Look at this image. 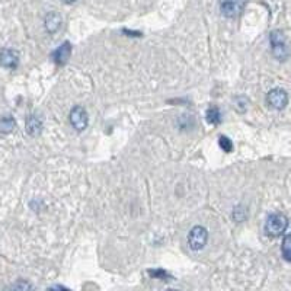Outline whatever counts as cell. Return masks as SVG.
<instances>
[{
    "label": "cell",
    "instance_id": "1",
    "mask_svg": "<svg viewBox=\"0 0 291 291\" xmlns=\"http://www.w3.org/2000/svg\"><path fill=\"white\" fill-rule=\"evenodd\" d=\"M288 227V218L282 213H274L266 218L265 231L268 236H281Z\"/></svg>",
    "mask_w": 291,
    "mask_h": 291
},
{
    "label": "cell",
    "instance_id": "2",
    "mask_svg": "<svg viewBox=\"0 0 291 291\" xmlns=\"http://www.w3.org/2000/svg\"><path fill=\"white\" fill-rule=\"evenodd\" d=\"M271 47H272V54L279 62H285L290 55V51L285 42V37L281 31H272L269 35Z\"/></svg>",
    "mask_w": 291,
    "mask_h": 291
},
{
    "label": "cell",
    "instance_id": "3",
    "mask_svg": "<svg viewBox=\"0 0 291 291\" xmlns=\"http://www.w3.org/2000/svg\"><path fill=\"white\" fill-rule=\"evenodd\" d=\"M208 242V231L201 226H197L188 235V245L192 251H201Z\"/></svg>",
    "mask_w": 291,
    "mask_h": 291
},
{
    "label": "cell",
    "instance_id": "4",
    "mask_svg": "<svg viewBox=\"0 0 291 291\" xmlns=\"http://www.w3.org/2000/svg\"><path fill=\"white\" fill-rule=\"evenodd\" d=\"M266 103L274 108V109H284L288 105V93L284 89H272L268 95H266Z\"/></svg>",
    "mask_w": 291,
    "mask_h": 291
},
{
    "label": "cell",
    "instance_id": "5",
    "mask_svg": "<svg viewBox=\"0 0 291 291\" xmlns=\"http://www.w3.org/2000/svg\"><path fill=\"white\" fill-rule=\"evenodd\" d=\"M245 5H246V0H220V9L227 18L239 16Z\"/></svg>",
    "mask_w": 291,
    "mask_h": 291
},
{
    "label": "cell",
    "instance_id": "6",
    "mask_svg": "<svg viewBox=\"0 0 291 291\" xmlns=\"http://www.w3.org/2000/svg\"><path fill=\"white\" fill-rule=\"evenodd\" d=\"M70 123L77 131H83L88 127V112L82 106L73 108L70 112Z\"/></svg>",
    "mask_w": 291,
    "mask_h": 291
},
{
    "label": "cell",
    "instance_id": "7",
    "mask_svg": "<svg viewBox=\"0 0 291 291\" xmlns=\"http://www.w3.org/2000/svg\"><path fill=\"white\" fill-rule=\"evenodd\" d=\"M19 62V54L15 50L5 48L0 52V64L6 69H15Z\"/></svg>",
    "mask_w": 291,
    "mask_h": 291
},
{
    "label": "cell",
    "instance_id": "8",
    "mask_svg": "<svg viewBox=\"0 0 291 291\" xmlns=\"http://www.w3.org/2000/svg\"><path fill=\"white\" fill-rule=\"evenodd\" d=\"M70 54H72L70 42H64V44H62L57 50L52 52V59H54V62L57 64H64L70 59Z\"/></svg>",
    "mask_w": 291,
    "mask_h": 291
},
{
    "label": "cell",
    "instance_id": "9",
    "mask_svg": "<svg viewBox=\"0 0 291 291\" xmlns=\"http://www.w3.org/2000/svg\"><path fill=\"white\" fill-rule=\"evenodd\" d=\"M60 25H62V18H60L59 13L51 12L47 15V18H45V28H47L48 32H51V34L57 32Z\"/></svg>",
    "mask_w": 291,
    "mask_h": 291
},
{
    "label": "cell",
    "instance_id": "10",
    "mask_svg": "<svg viewBox=\"0 0 291 291\" xmlns=\"http://www.w3.org/2000/svg\"><path fill=\"white\" fill-rule=\"evenodd\" d=\"M42 130V123L37 117H29L26 120V131L29 136H38Z\"/></svg>",
    "mask_w": 291,
    "mask_h": 291
},
{
    "label": "cell",
    "instance_id": "11",
    "mask_svg": "<svg viewBox=\"0 0 291 291\" xmlns=\"http://www.w3.org/2000/svg\"><path fill=\"white\" fill-rule=\"evenodd\" d=\"M13 128H15V120L12 117H2L0 118V133L9 134V133H12Z\"/></svg>",
    "mask_w": 291,
    "mask_h": 291
},
{
    "label": "cell",
    "instance_id": "12",
    "mask_svg": "<svg viewBox=\"0 0 291 291\" xmlns=\"http://www.w3.org/2000/svg\"><path fill=\"white\" fill-rule=\"evenodd\" d=\"M207 120L211 124H220L221 123V112H220V109L217 106H211L207 111Z\"/></svg>",
    "mask_w": 291,
    "mask_h": 291
},
{
    "label": "cell",
    "instance_id": "13",
    "mask_svg": "<svg viewBox=\"0 0 291 291\" xmlns=\"http://www.w3.org/2000/svg\"><path fill=\"white\" fill-rule=\"evenodd\" d=\"M282 255L287 261H291V235H287L282 241Z\"/></svg>",
    "mask_w": 291,
    "mask_h": 291
},
{
    "label": "cell",
    "instance_id": "14",
    "mask_svg": "<svg viewBox=\"0 0 291 291\" xmlns=\"http://www.w3.org/2000/svg\"><path fill=\"white\" fill-rule=\"evenodd\" d=\"M220 147L224 150L226 153H231L233 152V143H231V140L228 139V137H224V136H221L220 137Z\"/></svg>",
    "mask_w": 291,
    "mask_h": 291
},
{
    "label": "cell",
    "instance_id": "15",
    "mask_svg": "<svg viewBox=\"0 0 291 291\" xmlns=\"http://www.w3.org/2000/svg\"><path fill=\"white\" fill-rule=\"evenodd\" d=\"M13 291H32V287L25 281H19L16 285H13Z\"/></svg>",
    "mask_w": 291,
    "mask_h": 291
},
{
    "label": "cell",
    "instance_id": "16",
    "mask_svg": "<svg viewBox=\"0 0 291 291\" xmlns=\"http://www.w3.org/2000/svg\"><path fill=\"white\" fill-rule=\"evenodd\" d=\"M152 277H156V278H167L169 274L163 271V269H156V271H150Z\"/></svg>",
    "mask_w": 291,
    "mask_h": 291
},
{
    "label": "cell",
    "instance_id": "17",
    "mask_svg": "<svg viewBox=\"0 0 291 291\" xmlns=\"http://www.w3.org/2000/svg\"><path fill=\"white\" fill-rule=\"evenodd\" d=\"M48 291H70V290L64 288V287H62V285H54V287H51Z\"/></svg>",
    "mask_w": 291,
    "mask_h": 291
},
{
    "label": "cell",
    "instance_id": "18",
    "mask_svg": "<svg viewBox=\"0 0 291 291\" xmlns=\"http://www.w3.org/2000/svg\"><path fill=\"white\" fill-rule=\"evenodd\" d=\"M64 2H66V3H73L75 0H64Z\"/></svg>",
    "mask_w": 291,
    "mask_h": 291
},
{
    "label": "cell",
    "instance_id": "19",
    "mask_svg": "<svg viewBox=\"0 0 291 291\" xmlns=\"http://www.w3.org/2000/svg\"><path fill=\"white\" fill-rule=\"evenodd\" d=\"M167 291H178V290H167Z\"/></svg>",
    "mask_w": 291,
    "mask_h": 291
}]
</instances>
